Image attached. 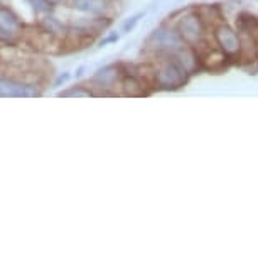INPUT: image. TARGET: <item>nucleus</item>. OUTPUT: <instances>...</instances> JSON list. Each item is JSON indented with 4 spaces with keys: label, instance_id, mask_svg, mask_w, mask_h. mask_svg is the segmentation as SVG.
<instances>
[{
    "label": "nucleus",
    "instance_id": "nucleus-7",
    "mask_svg": "<svg viewBox=\"0 0 258 258\" xmlns=\"http://www.w3.org/2000/svg\"><path fill=\"white\" fill-rule=\"evenodd\" d=\"M0 31L7 34H16L19 31V22L16 16L7 9H0Z\"/></svg>",
    "mask_w": 258,
    "mask_h": 258
},
{
    "label": "nucleus",
    "instance_id": "nucleus-11",
    "mask_svg": "<svg viewBox=\"0 0 258 258\" xmlns=\"http://www.w3.org/2000/svg\"><path fill=\"white\" fill-rule=\"evenodd\" d=\"M64 96H90V91H83V90H73V91H66L62 93Z\"/></svg>",
    "mask_w": 258,
    "mask_h": 258
},
{
    "label": "nucleus",
    "instance_id": "nucleus-4",
    "mask_svg": "<svg viewBox=\"0 0 258 258\" xmlns=\"http://www.w3.org/2000/svg\"><path fill=\"white\" fill-rule=\"evenodd\" d=\"M214 39H216L218 46L221 47V51L225 54H236L241 49V42L240 37L236 36V32L230 29L228 26H218L216 31H214Z\"/></svg>",
    "mask_w": 258,
    "mask_h": 258
},
{
    "label": "nucleus",
    "instance_id": "nucleus-10",
    "mask_svg": "<svg viewBox=\"0 0 258 258\" xmlns=\"http://www.w3.org/2000/svg\"><path fill=\"white\" fill-rule=\"evenodd\" d=\"M44 26H47L49 32H61L62 29H64V27H62V24L57 22L54 17H47L44 21Z\"/></svg>",
    "mask_w": 258,
    "mask_h": 258
},
{
    "label": "nucleus",
    "instance_id": "nucleus-2",
    "mask_svg": "<svg viewBox=\"0 0 258 258\" xmlns=\"http://www.w3.org/2000/svg\"><path fill=\"white\" fill-rule=\"evenodd\" d=\"M179 34L187 46H198L204 37V24L201 16L191 14L179 22Z\"/></svg>",
    "mask_w": 258,
    "mask_h": 258
},
{
    "label": "nucleus",
    "instance_id": "nucleus-6",
    "mask_svg": "<svg viewBox=\"0 0 258 258\" xmlns=\"http://www.w3.org/2000/svg\"><path fill=\"white\" fill-rule=\"evenodd\" d=\"M73 7L76 11L86 14H103L106 11V0H73Z\"/></svg>",
    "mask_w": 258,
    "mask_h": 258
},
{
    "label": "nucleus",
    "instance_id": "nucleus-9",
    "mask_svg": "<svg viewBox=\"0 0 258 258\" xmlns=\"http://www.w3.org/2000/svg\"><path fill=\"white\" fill-rule=\"evenodd\" d=\"M31 4L34 6L37 12H47L51 11V0H31Z\"/></svg>",
    "mask_w": 258,
    "mask_h": 258
},
{
    "label": "nucleus",
    "instance_id": "nucleus-12",
    "mask_svg": "<svg viewBox=\"0 0 258 258\" xmlns=\"http://www.w3.org/2000/svg\"><path fill=\"white\" fill-rule=\"evenodd\" d=\"M51 2H62V0H51Z\"/></svg>",
    "mask_w": 258,
    "mask_h": 258
},
{
    "label": "nucleus",
    "instance_id": "nucleus-8",
    "mask_svg": "<svg viewBox=\"0 0 258 258\" xmlns=\"http://www.w3.org/2000/svg\"><path fill=\"white\" fill-rule=\"evenodd\" d=\"M116 76H118V71H116V68L110 66V68H105V70H101L98 75H96L95 80L100 81L101 85H110V83H113L116 80Z\"/></svg>",
    "mask_w": 258,
    "mask_h": 258
},
{
    "label": "nucleus",
    "instance_id": "nucleus-3",
    "mask_svg": "<svg viewBox=\"0 0 258 258\" xmlns=\"http://www.w3.org/2000/svg\"><path fill=\"white\" fill-rule=\"evenodd\" d=\"M152 41L157 44L160 49H165L169 52H177L181 51L186 42L182 41L181 34L179 31H172V29H167V27H159L155 29L154 34H152Z\"/></svg>",
    "mask_w": 258,
    "mask_h": 258
},
{
    "label": "nucleus",
    "instance_id": "nucleus-1",
    "mask_svg": "<svg viewBox=\"0 0 258 258\" xmlns=\"http://www.w3.org/2000/svg\"><path fill=\"white\" fill-rule=\"evenodd\" d=\"M155 83L160 88L176 90L186 83L187 71L177 59H165L155 68Z\"/></svg>",
    "mask_w": 258,
    "mask_h": 258
},
{
    "label": "nucleus",
    "instance_id": "nucleus-5",
    "mask_svg": "<svg viewBox=\"0 0 258 258\" xmlns=\"http://www.w3.org/2000/svg\"><path fill=\"white\" fill-rule=\"evenodd\" d=\"M39 91L29 85H22V83L0 80V96H11V98H31V96H37Z\"/></svg>",
    "mask_w": 258,
    "mask_h": 258
}]
</instances>
